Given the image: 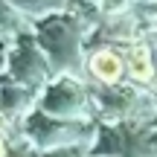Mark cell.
<instances>
[{
    "instance_id": "4",
    "label": "cell",
    "mask_w": 157,
    "mask_h": 157,
    "mask_svg": "<svg viewBox=\"0 0 157 157\" xmlns=\"http://www.w3.org/2000/svg\"><path fill=\"white\" fill-rule=\"evenodd\" d=\"M84 70H87L90 82H93V87H117V84H122V76L128 73V67H125V58L122 52L117 50H96L87 56V64H84Z\"/></svg>"
},
{
    "instance_id": "6",
    "label": "cell",
    "mask_w": 157,
    "mask_h": 157,
    "mask_svg": "<svg viewBox=\"0 0 157 157\" xmlns=\"http://www.w3.org/2000/svg\"><path fill=\"white\" fill-rule=\"evenodd\" d=\"M23 17H56V15H64L70 12L73 0H9Z\"/></svg>"
},
{
    "instance_id": "3",
    "label": "cell",
    "mask_w": 157,
    "mask_h": 157,
    "mask_svg": "<svg viewBox=\"0 0 157 157\" xmlns=\"http://www.w3.org/2000/svg\"><path fill=\"white\" fill-rule=\"evenodd\" d=\"M6 73H9V82L21 84V87H29V90H44L56 78L44 50L29 35L12 41L9 52H6Z\"/></svg>"
},
{
    "instance_id": "1",
    "label": "cell",
    "mask_w": 157,
    "mask_h": 157,
    "mask_svg": "<svg viewBox=\"0 0 157 157\" xmlns=\"http://www.w3.org/2000/svg\"><path fill=\"white\" fill-rule=\"evenodd\" d=\"M35 41L44 50L47 61H50L56 76H84V64L87 58H82V41H84V29L78 26V21L73 15L64 17H47L35 26Z\"/></svg>"
},
{
    "instance_id": "7",
    "label": "cell",
    "mask_w": 157,
    "mask_h": 157,
    "mask_svg": "<svg viewBox=\"0 0 157 157\" xmlns=\"http://www.w3.org/2000/svg\"><path fill=\"white\" fill-rule=\"evenodd\" d=\"M12 154V146H9V140L6 137H0V157H9Z\"/></svg>"
},
{
    "instance_id": "2",
    "label": "cell",
    "mask_w": 157,
    "mask_h": 157,
    "mask_svg": "<svg viewBox=\"0 0 157 157\" xmlns=\"http://www.w3.org/2000/svg\"><path fill=\"white\" fill-rule=\"evenodd\" d=\"M38 111L52 119L82 122L90 113V87L76 76H56L38 96Z\"/></svg>"
},
{
    "instance_id": "5",
    "label": "cell",
    "mask_w": 157,
    "mask_h": 157,
    "mask_svg": "<svg viewBox=\"0 0 157 157\" xmlns=\"http://www.w3.org/2000/svg\"><path fill=\"white\" fill-rule=\"evenodd\" d=\"M125 67H128V78L137 84V87H148L157 76V58L151 44H134L128 50V58H125Z\"/></svg>"
}]
</instances>
